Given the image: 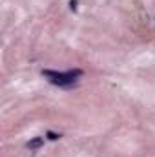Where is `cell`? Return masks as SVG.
Returning a JSON list of instances; mask_svg holds the SVG:
<instances>
[{
    "label": "cell",
    "instance_id": "cell-1",
    "mask_svg": "<svg viewBox=\"0 0 155 157\" xmlns=\"http://www.w3.org/2000/svg\"><path fill=\"white\" fill-rule=\"evenodd\" d=\"M42 75L49 78L51 84H57V86L68 88V86H73V84L77 82V77L82 75V71H80V70H73V71L59 73V71H51V70H42Z\"/></svg>",
    "mask_w": 155,
    "mask_h": 157
},
{
    "label": "cell",
    "instance_id": "cell-2",
    "mask_svg": "<svg viewBox=\"0 0 155 157\" xmlns=\"http://www.w3.org/2000/svg\"><path fill=\"white\" fill-rule=\"evenodd\" d=\"M44 144V137H35V139H31L29 143H28V148L29 150H37Z\"/></svg>",
    "mask_w": 155,
    "mask_h": 157
},
{
    "label": "cell",
    "instance_id": "cell-3",
    "mask_svg": "<svg viewBox=\"0 0 155 157\" xmlns=\"http://www.w3.org/2000/svg\"><path fill=\"white\" fill-rule=\"evenodd\" d=\"M47 137H49L51 141H57V139H59L60 135H57V133H51V132H49V133H47Z\"/></svg>",
    "mask_w": 155,
    "mask_h": 157
},
{
    "label": "cell",
    "instance_id": "cell-4",
    "mask_svg": "<svg viewBox=\"0 0 155 157\" xmlns=\"http://www.w3.org/2000/svg\"><path fill=\"white\" fill-rule=\"evenodd\" d=\"M70 6H71V9H75V7H77V0H71V4H70Z\"/></svg>",
    "mask_w": 155,
    "mask_h": 157
}]
</instances>
